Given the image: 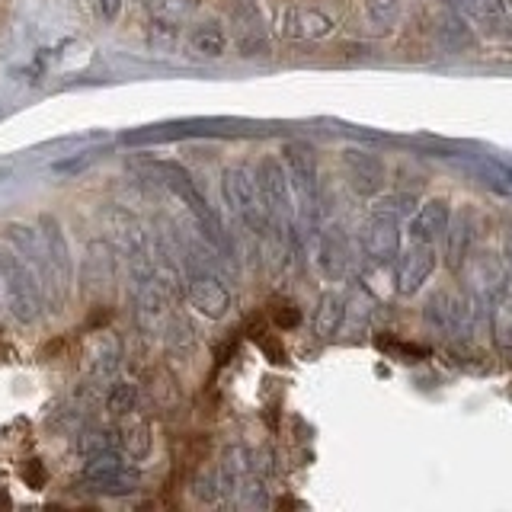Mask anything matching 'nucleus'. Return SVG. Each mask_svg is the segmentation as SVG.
<instances>
[{
    "instance_id": "nucleus-11",
    "label": "nucleus",
    "mask_w": 512,
    "mask_h": 512,
    "mask_svg": "<svg viewBox=\"0 0 512 512\" xmlns=\"http://www.w3.org/2000/svg\"><path fill=\"white\" fill-rule=\"evenodd\" d=\"M468 314H471L468 298L458 292H448V288H442V292H436L423 304L426 327L436 333H458L464 324H468Z\"/></svg>"
},
{
    "instance_id": "nucleus-28",
    "label": "nucleus",
    "mask_w": 512,
    "mask_h": 512,
    "mask_svg": "<svg viewBox=\"0 0 512 512\" xmlns=\"http://www.w3.org/2000/svg\"><path fill=\"white\" fill-rule=\"evenodd\" d=\"M138 407V384L132 381H112L106 391V410L112 416H128Z\"/></svg>"
},
{
    "instance_id": "nucleus-27",
    "label": "nucleus",
    "mask_w": 512,
    "mask_h": 512,
    "mask_svg": "<svg viewBox=\"0 0 512 512\" xmlns=\"http://www.w3.org/2000/svg\"><path fill=\"white\" fill-rule=\"evenodd\" d=\"M164 340L173 356H192V349H196V330H192V324L183 314H170L164 327Z\"/></svg>"
},
{
    "instance_id": "nucleus-20",
    "label": "nucleus",
    "mask_w": 512,
    "mask_h": 512,
    "mask_svg": "<svg viewBox=\"0 0 512 512\" xmlns=\"http://www.w3.org/2000/svg\"><path fill=\"white\" fill-rule=\"evenodd\" d=\"M471 244H474V221L468 215L452 218V224H448V231H445V263L452 269H461L468 263Z\"/></svg>"
},
{
    "instance_id": "nucleus-18",
    "label": "nucleus",
    "mask_w": 512,
    "mask_h": 512,
    "mask_svg": "<svg viewBox=\"0 0 512 512\" xmlns=\"http://www.w3.org/2000/svg\"><path fill=\"white\" fill-rule=\"evenodd\" d=\"M317 269L324 272L330 282L346 279V272H349V247H346L343 234L336 231V228L320 231V237H317Z\"/></svg>"
},
{
    "instance_id": "nucleus-7",
    "label": "nucleus",
    "mask_w": 512,
    "mask_h": 512,
    "mask_svg": "<svg viewBox=\"0 0 512 512\" xmlns=\"http://www.w3.org/2000/svg\"><path fill=\"white\" fill-rule=\"evenodd\" d=\"M359 247H362V256L368 263L375 266H384L391 263L394 256H400V224H397V215L391 212H378L368 215L359 228Z\"/></svg>"
},
{
    "instance_id": "nucleus-15",
    "label": "nucleus",
    "mask_w": 512,
    "mask_h": 512,
    "mask_svg": "<svg viewBox=\"0 0 512 512\" xmlns=\"http://www.w3.org/2000/svg\"><path fill=\"white\" fill-rule=\"evenodd\" d=\"M343 167H346L352 189H356L359 196H375L378 189H384V180H388V170H384L381 160L368 151H359V148L343 151Z\"/></svg>"
},
{
    "instance_id": "nucleus-34",
    "label": "nucleus",
    "mask_w": 512,
    "mask_h": 512,
    "mask_svg": "<svg viewBox=\"0 0 512 512\" xmlns=\"http://www.w3.org/2000/svg\"><path fill=\"white\" fill-rule=\"evenodd\" d=\"M23 480L32 487V490H42L45 487V468H42V461L39 458H29L23 464Z\"/></svg>"
},
{
    "instance_id": "nucleus-35",
    "label": "nucleus",
    "mask_w": 512,
    "mask_h": 512,
    "mask_svg": "<svg viewBox=\"0 0 512 512\" xmlns=\"http://www.w3.org/2000/svg\"><path fill=\"white\" fill-rule=\"evenodd\" d=\"M93 10H96V16H103L106 23H112L122 10V0H93Z\"/></svg>"
},
{
    "instance_id": "nucleus-29",
    "label": "nucleus",
    "mask_w": 512,
    "mask_h": 512,
    "mask_svg": "<svg viewBox=\"0 0 512 512\" xmlns=\"http://www.w3.org/2000/svg\"><path fill=\"white\" fill-rule=\"evenodd\" d=\"M439 39L445 48H464L471 45V29H468V20L464 16H455V13H445L439 16Z\"/></svg>"
},
{
    "instance_id": "nucleus-22",
    "label": "nucleus",
    "mask_w": 512,
    "mask_h": 512,
    "mask_svg": "<svg viewBox=\"0 0 512 512\" xmlns=\"http://www.w3.org/2000/svg\"><path fill=\"white\" fill-rule=\"evenodd\" d=\"M119 448L128 461H144L154 448V436H151V423L144 420H132L119 429Z\"/></svg>"
},
{
    "instance_id": "nucleus-13",
    "label": "nucleus",
    "mask_w": 512,
    "mask_h": 512,
    "mask_svg": "<svg viewBox=\"0 0 512 512\" xmlns=\"http://www.w3.org/2000/svg\"><path fill=\"white\" fill-rule=\"evenodd\" d=\"M87 375L93 381H112L122 368V340L112 330H100L84 349Z\"/></svg>"
},
{
    "instance_id": "nucleus-16",
    "label": "nucleus",
    "mask_w": 512,
    "mask_h": 512,
    "mask_svg": "<svg viewBox=\"0 0 512 512\" xmlns=\"http://www.w3.org/2000/svg\"><path fill=\"white\" fill-rule=\"evenodd\" d=\"M39 228L48 240V253H52V266H55V279H58V292L61 301H68L71 295V282H74V260H71V247H68V237H64L61 224L55 215H42L39 218Z\"/></svg>"
},
{
    "instance_id": "nucleus-1",
    "label": "nucleus",
    "mask_w": 512,
    "mask_h": 512,
    "mask_svg": "<svg viewBox=\"0 0 512 512\" xmlns=\"http://www.w3.org/2000/svg\"><path fill=\"white\" fill-rule=\"evenodd\" d=\"M0 282H4L13 317L23 320V324H32V320L42 314L45 288L36 276V269H32L10 244H0Z\"/></svg>"
},
{
    "instance_id": "nucleus-23",
    "label": "nucleus",
    "mask_w": 512,
    "mask_h": 512,
    "mask_svg": "<svg viewBox=\"0 0 512 512\" xmlns=\"http://www.w3.org/2000/svg\"><path fill=\"white\" fill-rule=\"evenodd\" d=\"M148 13L157 26H183L199 13V0H148Z\"/></svg>"
},
{
    "instance_id": "nucleus-24",
    "label": "nucleus",
    "mask_w": 512,
    "mask_h": 512,
    "mask_svg": "<svg viewBox=\"0 0 512 512\" xmlns=\"http://www.w3.org/2000/svg\"><path fill=\"white\" fill-rule=\"evenodd\" d=\"M84 487H90L93 493H103V496H128L141 487V471L122 464V468H116L100 480H90V484H84Z\"/></svg>"
},
{
    "instance_id": "nucleus-4",
    "label": "nucleus",
    "mask_w": 512,
    "mask_h": 512,
    "mask_svg": "<svg viewBox=\"0 0 512 512\" xmlns=\"http://www.w3.org/2000/svg\"><path fill=\"white\" fill-rule=\"evenodd\" d=\"M7 240H10V247L20 253L32 269H36V276H39V282L45 288L48 301H52V308L61 311L64 301H61V292H58L52 253H48V240H45L42 228H32V224H23V221H10L7 224Z\"/></svg>"
},
{
    "instance_id": "nucleus-6",
    "label": "nucleus",
    "mask_w": 512,
    "mask_h": 512,
    "mask_svg": "<svg viewBox=\"0 0 512 512\" xmlns=\"http://www.w3.org/2000/svg\"><path fill=\"white\" fill-rule=\"evenodd\" d=\"M186 298L208 320H221L231 311V288L224 285L221 269L215 266H202V263L186 266Z\"/></svg>"
},
{
    "instance_id": "nucleus-3",
    "label": "nucleus",
    "mask_w": 512,
    "mask_h": 512,
    "mask_svg": "<svg viewBox=\"0 0 512 512\" xmlns=\"http://www.w3.org/2000/svg\"><path fill=\"white\" fill-rule=\"evenodd\" d=\"M256 183H260L266 212L272 218V231L292 237L295 234V199H292V180H288V170L279 157H263L260 167H256Z\"/></svg>"
},
{
    "instance_id": "nucleus-12",
    "label": "nucleus",
    "mask_w": 512,
    "mask_h": 512,
    "mask_svg": "<svg viewBox=\"0 0 512 512\" xmlns=\"http://www.w3.org/2000/svg\"><path fill=\"white\" fill-rule=\"evenodd\" d=\"M333 16L317 10V7H288L282 13V36L285 39H298V42H317L333 36Z\"/></svg>"
},
{
    "instance_id": "nucleus-14",
    "label": "nucleus",
    "mask_w": 512,
    "mask_h": 512,
    "mask_svg": "<svg viewBox=\"0 0 512 512\" xmlns=\"http://www.w3.org/2000/svg\"><path fill=\"white\" fill-rule=\"evenodd\" d=\"M506 285H509V272L496 256H477L468 266V288L480 304H496L506 292Z\"/></svg>"
},
{
    "instance_id": "nucleus-5",
    "label": "nucleus",
    "mask_w": 512,
    "mask_h": 512,
    "mask_svg": "<svg viewBox=\"0 0 512 512\" xmlns=\"http://www.w3.org/2000/svg\"><path fill=\"white\" fill-rule=\"evenodd\" d=\"M103 228H106V240L116 247L119 256H125V260L132 263L135 272L154 266L151 247H148V231H144V224L132 212H125V208H109L103 215Z\"/></svg>"
},
{
    "instance_id": "nucleus-36",
    "label": "nucleus",
    "mask_w": 512,
    "mask_h": 512,
    "mask_svg": "<svg viewBox=\"0 0 512 512\" xmlns=\"http://www.w3.org/2000/svg\"><path fill=\"white\" fill-rule=\"evenodd\" d=\"M503 260L512 269V221H506V231H503Z\"/></svg>"
},
{
    "instance_id": "nucleus-38",
    "label": "nucleus",
    "mask_w": 512,
    "mask_h": 512,
    "mask_svg": "<svg viewBox=\"0 0 512 512\" xmlns=\"http://www.w3.org/2000/svg\"><path fill=\"white\" fill-rule=\"evenodd\" d=\"M10 176V167H0V180H7Z\"/></svg>"
},
{
    "instance_id": "nucleus-25",
    "label": "nucleus",
    "mask_w": 512,
    "mask_h": 512,
    "mask_svg": "<svg viewBox=\"0 0 512 512\" xmlns=\"http://www.w3.org/2000/svg\"><path fill=\"white\" fill-rule=\"evenodd\" d=\"M119 448V432L103 429V426H84L77 429V452L84 458L103 455V452H116ZM122 452V448H119Z\"/></svg>"
},
{
    "instance_id": "nucleus-8",
    "label": "nucleus",
    "mask_w": 512,
    "mask_h": 512,
    "mask_svg": "<svg viewBox=\"0 0 512 512\" xmlns=\"http://www.w3.org/2000/svg\"><path fill=\"white\" fill-rule=\"evenodd\" d=\"M282 157H285V170H288V180H292V189L301 202L304 212L314 215L317 208V154L311 144L304 141H288L282 148Z\"/></svg>"
},
{
    "instance_id": "nucleus-17",
    "label": "nucleus",
    "mask_w": 512,
    "mask_h": 512,
    "mask_svg": "<svg viewBox=\"0 0 512 512\" xmlns=\"http://www.w3.org/2000/svg\"><path fill=\"white\" fill-rule=\"evenodd\" d=\"M448 224H452V205L448 199H426L416 215L410 218V237L413 240H423V244H432V240L445 237Z\"/></svg>"
},
{
    "instance_id": "nucleus-10",
    "label": "nucleus",
    "mask_w": 512,
    "mask_h": 512,
    "mask_svg": "<svg viewBox=\"0 0 512 512\" xmlns=\"http://www.w3.org/2000/svg\"><path fill=\"white\" fill-rule=\"evenodd\" d=\"M116 282V247L109 240H90L84 250V263H80V285L84 295H103L106 288Z\"/></svg>"
},
{
    "instance_id": "nucleus-21",
    "label": "nucleus",
    "mask_w": 512,
    "mask_h": 512,
    "mask_svg": "<svg viewBox=\"0 0 512 512\" xmlns=\"http://www.w3.org/2000/svg\"><path fill=\"white\" fill-rule=\"evenodd\" d=\"M189 45L192 52H199L202 58H221L228 52V32L218 20H205L189 32Z\"/></svg>"
},
{
    "instance_id": "nucleus-19",
    "label": "nucleus",
    "mask_w": 512,
    "mask_h": 512,
    "mask_svg": "<svg viewBox=\"0 0 512 512\" xmlns=\"http://www.w3.org/2000/svg\"><path fill=\"white\" fill-rule=\"evenodd\" d=\"M343 324H346V301L333 292L320 295L314 308V320H311V330L317 340H333V336L343 330Z\"/></svg>"
},
{
    "instance_id": "nucleus-30",
    "label": "nucleus",
    "mask_w": 512,
    "mask_h": 512,
    "mask_svg": "<svg viewBox=\"0 0 512 512\" xmlns=\"http://www.w3.org/2000/svg\"><path fill=\"white\" fill-rule=\"evenodd\" d=\"M368 23L375 29H394V23L400 20V0H362Z\"/></svg>"
},
{
    "instance_id": "nucleus-37",
    "label": "nucleus",
    "mask_w": 512,
    "mask_h": 512,
    "mask_svg": "<svg viewBox=\"0 0 512 512\" xmlns=\"http://www.w3.org/2000/svg\"><path fill=\"white\" fill-rule=\"evenodd\" d=\"M500 170H503V173L509 176V183H512V164H500Z\"/></svg>"
},
{
    "instance_id": "nucleus-31",
    "label": "nucleus",
    "mask_w": 512,
    "mask_h": 512,
    "mask_svg": "<svg viewBox=\"0 0 512 512\" xmlns=\"http://www.w3.org/2000/svg\"><path fill=\"white\" fill-rule=\"evenodd\" d=\"M192 493H196L199 503H218L224 496V484H221V474L218 471H202L196 480H192Z\"/></svg>"
},
{
    "instance_id": "nucleus-9",
    "label": "nucleus",
    "mask_w": 512,
    "mask_h": 512,
    "mask_svg": "<svg viewBox=\"0 0 512 512\" xmlns=\"http://www.w3.org/2000/svg\"><path fill=\"white\" fill-rule=\"evenodd\" d=\"M432 272H436V247L423 244V240H413L397 260V276H394L397 295L413 298L429 282Z\"/></svg>"
},
{
    "instance_id": "nucleus-32",
    "label": "nucleus",
    "mask_w": 512,
    "mask_h": 512,
    "mask_svg": "<svg viewBox=\"0 0 512 512\" xmlns=\"http://www.w3.org/2000/svg\"><path fill=\"white\" fill-rule=\"evenodd\" d=\"M272 317H276V324L282 327V330H288V327H298V320H301V311H298V304L295 301H276V311H272Z\"/></svg>"
},
{
    "instance_id": "nucleus-33",
    "label": "nucleus",
    "mask_w": 512,
    "mask_h": 512,
    "mask_svg": "<svg viewBox=\"0 0 512 512\" xmlns=\"http://www.w3.org/2000/svg\"><path fill=\"white\" fill-rule=\"evenodd\" d=\"M416 205V199L413 196H407V192H397V196H388V199H381L375 208L378 212H391V215H404V212H410V208Z\"/></svg>"
},
{
    "instance_id": "nucleus-26",
    "label": "nucleus",
    "mask_w": 512,
    "mask_h": 512,
    "mask_svg": "<svg viewBox=\"0 0 512 512\" xmlns=\"http://www.w3.org/2000/svg\"><path fill=\"white\" fill-rule=\"evenodd\" d=\"M458 7L471 23L484 26V29H500L503 20H506L503 0H458Z\"/></svg>"
},
{
    "instance_id": "nucleus-2",
    "label": "nucleus",
    "mask_w": 512,
    "mask_h": 512,
    "mask_svg": "<svg viewBox=\"0 0 512 512\" xmlns=\"http://www.w3.org/2000/svg\"><path fill=\"white\" fill-rule=\"evenodd\" d=\"M221 196L228 202L231 212L247 224L253 234H272V218L266 212L260 183H256V173L247 167H228L221 173Z\"/></svg>"
}]
</instances>
